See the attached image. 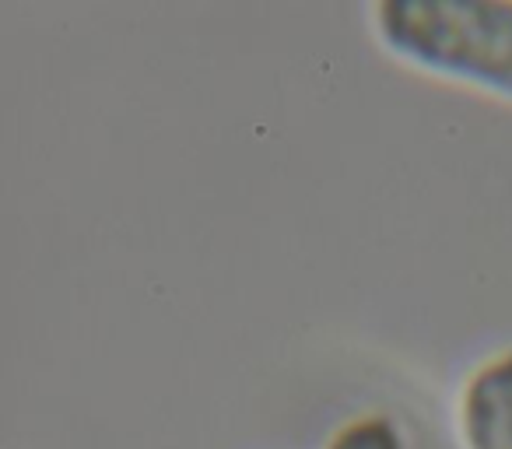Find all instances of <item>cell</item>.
<instances>
[{
    "label": "cell",
    "mask_w": 512,
    "mask_h": 449,
    "mask_svg": "<svg viewBox=\"0 0 512 449\" xmlns=\"http://www.w3.org/2000/svg\"><path fill=\"white\" fill-rule=\"evenodd\" d=\"M369 25L400 64L512 102V0H379Z\"/></svg>",
    "instance_id": "6da1fadb"
},
{
    "label": "cell",
    "mask_w": 512,
    "mask_h": 449,
    "mask_svg": "<svg viewBox=\"0 0 512 449\" xmlns=\"http://www.w3.org/2000/svg\"><path fill=\"white\" fill-rule=\"evenodd\" d=\"M460 449H512V348H498L467 369L456 386Z\"/></svg>",
    "instance_id": "7a4b0ae2"
},
{
    "label": "cell",
    "mask_w": 512,
    "mask_h": 449,
    "mask_svg": "<svg viewBox=\"0 0 512 449\" xmlns=\"http://www.w3.org/2000/svg\"><path fill=\"white\" fill-rule=\"evenodd\" d=\"M323 449H411V442L390 411H358L330 432Z\"/></svg>",
    "instance_id": "3957f363"
}]
</instances>
